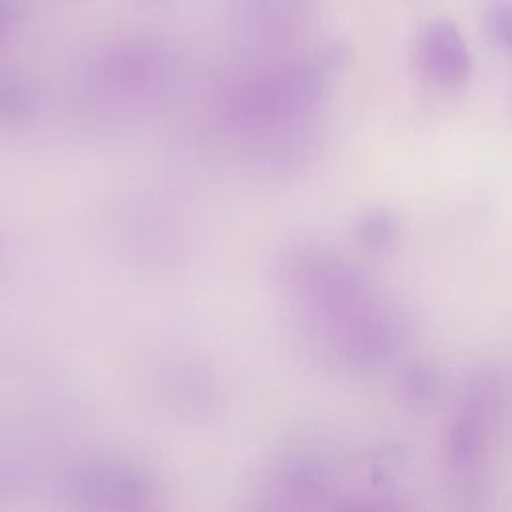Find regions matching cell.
Returning <instances> with one entry per match:
<instances>
[{
	"label": "cell",
	"mask_w": 512,
	"mask_h": 512,
	"mask_svg": "<svg viewBox=\"0 0 512 512\" xmlns=\"http://www.w3.org/2000/svg\"><path fill=\"white\" fill-rule=\"evenodd\" d=\"M406 386L410 388L412 396L414 398H428V396H434L436 394V378L430 370H424V368H414L410 378L406 380Z\"/></svg>",
	"instance_id": "ba28073f"
},
{
	"label": "cell",
	"mask_w": 512,
	"mask_h": 512,
	"mask_svg": "<svg viewBox=\"0 0 512 512\" xmlns=\"http://www.w3.org/2000/svg\"><path fill=\"white\" fill-rule=\"evenodd\" d=\"M420 60L426 74L444 88L462 86L470 76L466 42L450 20H434L424 28Z\"/></svg>",
	"instance_id": "7a4b0ae2"
},
{
	"label": "cell",
	"mask_w": 512,
	"mask_h": 512,
	"mask_svg": "<svg viewBox=\"0 0 512 512\" xmlns=\"http://www.w3.org/2000/svg\"><path fill=\"white\" fill-rule=\"evenodd\" d=\"M396 232H398L396 222L388 214H382V212L368 216V220L362 224V236L372 246H384V244L392 242Z\"/></svg>",
	"instance_id": "52a82bcc"
},
{
	"label": "cell",
	"mask_w": 512,
	"mask_h": 512,
	"mask_svg": "<svg viewBox=\"0 0 512 512\" xmlns=\"http://www.w3.org/2000/svg\"><path fill=\"white\" fill-rule=\"evenodd\" d=\"M316 92L304 70H280L244 84L234 96V114L248 124L278 122L300 112Z\"/></svg>",
	"instance_id": "6da1fadb"
},
{
	"label": "cell",
	"mask_w": 512,
	"mask_h": 512,
	"mask_svg": "<svg viewBox=\"0 0 512 512\" xmlns=\"http://www.w3.org/2000/svg\"><path fill=\"white\" fill-rule=\"evenodd\" d=\"M488 38L502 50L512 52V4H496L486 14Z\"/></svg>",
	"instance_id": "8992f818"
},
{
	"label": "cell",
	"mask_w": 512,
	"mask_h": 512,
	"mask_svg": "<svg viewBox=\"0 0 512 512\" xmlns=\"http://www.w3.org/2000/svg\"><path fill=\"white\" fill-rule=\"evenodd\" d=\"M18 12H20L18 0H0V38L14 24V20L18 18Z\"/></svg>",
	"instance_id": "9c48e42d"
},
{
	"label": "cell",
	"mask_w": 512,
	"mask_h": 512,
	"mask_svg": "<svg viewBox=\"0 0 512 512\" xmlns=\"http://www.w3.org/2000/svg\"><path fill=\"white\" fill-rule=\"evenodd\" d=\"M480 448L478 424L474 420H458L450 432V460L458 470H466L474 464Z\"/></svg>",
	"instance_id": "277c9868"
},
{
	"label": "cell",
	"mask_w": 512,
	"mask_h": 512,
	"mask_svg": "<svg viewBox=\"0 0 512 512\" xmlns=\"http://www.w3.org/2000/svg\"><path fill=\"white\" fill-rule=\"evenodd\" d=\"M30 104H32V96L22 82L14 78L0 80V116L4 118L24 116Z\"/></svg>",
	"instance_id": "5b68a950"
},
{
	"label": "cell",
	"mask_w": 512,
	"mask_h": 512,
	"mask_svg": "<svg viewBox=\"0 0 512 512\" xmlns=\"http://www.w3.org/2000/svg\"><path fill=\"white\" fill-rule=\"evenodd\" d=\"M80 498L100 506H138L150 494V482L142 472L120 466L100 464L82 470L74 482Z\"/></svg>",
	"instance_id": "3957f363"
}]
</instances>
